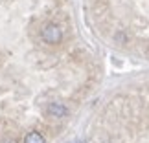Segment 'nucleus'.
Masks as SVG:
<instances>
[{"label":"nucleus","mask_w":149,"mask_h":143,"mask_svg":"<svg viewBox=\"0 0 149 143\" xmlns=\"http://www.w3.org/2000/svg\"><path fill=\"white\" fill-rule=\"evenodd\" d=\"M41 37H42V41L48 42V44H57V42H61V39H63V30L57 24L50 22V24H46L41 30Z\"/></svg>","instance_id":"f257e3e1"},{"label":"nucleus","mask_w":149,"mask_h":143,"mask_svg":"<svg viewBox=\"0 0 149 143\" xmlns=\"http://www.w3.org/2000/svg\"><path fill=\"white\" fill-rule=\"evenodd\" d=\"M48 114L54 116V117H65V116H68V108L63 106L61 103H50L48 105Z\"/></svg>","instance_id":"f03ea898"},{"label":"nucleus","mask_w":149,"mask_h":143,"mask_svg":"<svg viewBox=\"0 0 149 143\" xmlns=\"http://www.w3.org/2000/svg\"><path fill=\"white\" fill-rule=\"evenodd\" d=\"M24 143H46V141H44V136H42L41 132H37V130H31V132L26 134Z\"/></svg>","instance_id":"7ed1b4c3"},{"label":"nucleus","mask_w":149,"mask_h":143,"mask_svg":"<svg viewBox=\"0 0 149 143\" xmlns=\"http://www.w3.org/2000/svg\"><path fill=\"white\" fill-rule=\"evenodd\" d=\"M6 143H15V141H6Z\"/></svg>","instance_id":"20e7f679"}]
</instances>
